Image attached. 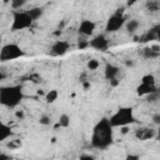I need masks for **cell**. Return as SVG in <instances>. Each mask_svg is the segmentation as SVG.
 <instances>
[{
    "mask_svg": "<svg viewBox=\"0 0 160 160\" xmlns=\"http://www.w3.org/2000/svg\"><path fill=\"white\" fill-rule=\"evenodd\" d=\"M114 126L110 124L108 118L100 119L92 128L91 132V146L99 150L108 149L114 142Z\"/></svg>",
    "mask_w": 160,
    "mask_h": 160,
    "instance_id": "obj_1",
    "label": "cell"
},
{
    "mask_svg": "<svg viewBox=\"0 0 160 160\" xmlns=\"http://www.w3.org/2000/svg\"><path fill=\"white\" fill-rule=\"evenodd\" d=\"M24 99L22 86L21 85H8L1 86L0 89V104L5 108L14 109Z\"/></svg>",
    "mask_w": 160,
    "mask_h": 160,
    "instance_id": "obj_2",
    "label": "cell"
},
{
    "mask_svg": "<svg viewBox=\"0 0 160 160\" xmlns=\"http://www.w3.org/2000/svg\"><path fill=\"white\" fill-rule=\"evenodd\" d=\"M109 121L114 128L131 125L136 121L134 115V109L131 106H121L109 118Z\"/></svg>",
    "mask_w": 160,
    "mask_h": 160,
    "instance_id": "obj_3",
    "label": "cell"
},
{
    "mask_svg": "<svg viewBox=\"0 0 160 160\" xmlns=\"http://www.w3.org/2000/svg\"><path fill=\"white\" fill-rule=\"evenodd\" d=\"M32 22H34V20L30 16L28 10L26 11H14L10 30L11 31L25 30V29H29L32 25Z\"/></svg>",
    "mask_w": 160,
    "mask_h": 160,
    "instance_id": "obj_4",
    "label": "cell"
},
{
    "mask_svg": "<svg viewBox=\"0 0 160 160\" xmlns=\"http://www.w3.org/2000/svg\"><path fill=\"white\" fill-rule=\"evenodd\" d=\"M24 55H25V52L21 49V46H19L15 42H9V44L2 45V48L0 50V61L6 62V61L16 60V59L22 58Z\"/></svg>",
    "mask_w": 160,
    "mask_h": 160,
    "instance_id": "obj_5",
    "label": "cell"
},
{
    "mask_svg": "<svg viewBox=\"0 0 160 160\" xmlns=\"http://www.w3.org/2000/svg\"><path fill=\"white\" fill-rule=\"evenodd\" d=\"M126 22V18L125 16H119L116 14H112L105 24V32H116L119 31Z\"/></svg>",
    "mask_w": 160,
    "mask_h": 160,
    "instance_id": "obj_6",
    "label": "cell"
},
{
    "mask_svg": "<svg viewBox=\"0 0 160 160\" xmlns=\"http://www.w3.org/2000/svg\"><path fill=\"white\" fill-rule=\"evenodd\" d=\"M69 49L70 44L66 40H56L50 48V54L51 56H62L69 51Z\"/></svg>",
    "mask_w": 160,
    "mask_h": 160,
    "instance_id": "obj_7",
    "label": "cell"
},
{
    "mask_svg": "<svg viewBox=\"0 0 160 160\" xmlns=\"http://www.w3.org/2000/svg\"><path fill=\"white\" fill-rule=\"evenodd\" d=\"M95 29H96V24H95L92 20L84 19V20L80 21L78 31H79V34H80L81 36H84V38H89V36H91V35L94 34Z\"/></svg>",
    "mask_w": 160,
    "mask_h": 160,
    "instance_id": "obj_8",
    "label": "cell"
},
{
    "mask_svg": "<svg viewBox=\"0 0 160 160\" xmlns=\"http://www.w3.org/2000/svg\"><path fill=\"white\" fill-rule=\"evenodd\" d=\"M89 46L95 49V50L104 51L109 48V40L104 34H99V35H96L89 40Z\"/></svg>",
    "mask_w": 160,
    "mask_h": 160,
    "instance_id": "obj_9",
    "label": "cell"
},
{
    "mask_svg": "<svg viewBox=\"0 0 160 160\" xmlns=\"http://www.w3.org/2000/svg\"><path fill=\"white\" fill-rule=\"evenodd\" d=\"M156 90H158V89H156L155 85L145 84V82H141V81H140V84H139V85L136 86V89H135L138 96H149L150 94L155 92Z\"/></svg>",
    "mask_w": 160,
    "mask_h": 160,
    "instance_id": "obj_10",
    "label": "cell"
},
{
    "mask_svg": "<svg viewBox=\"0 0 160 160\" xmlns=\"http://www.w3.org/2000/svg\"><path fill=\"white\" fill-rule=\"evenodd\" d=\"M155 135H156V130L150 129V128H141V129H138L135 132V136L141 141L154 139Z\"/></svg>",
    "mask_w": 160,
    "mask_h": 160,
    "instance_id": "obj_11",
    "label": "cell"
},
{
    "mask_svg": "<svg viewBox=\"0 0 160 160\" xmlns=\"http://www.w3.org/2000/svg\"><path fill=\"white\" fill-rule=\"evenodd\" d=\"M119 72H120V69H119V66H116L115 64L108 62V64L105 65V68H104V76H105V79H106L108 81L111 80V79L118 78Z\"/></svg>",
    "mask_w": 160,
    "mask_h": 160,
    "instance_id": "obj_12",
    "label": "cell"
},
{
    "mask_svg": "<svg viewBox=\"0 0 160 160\" xmlns=\"http://www.w3.org/2000/svg\"><path fill=\"white\" fill-rule=\"evenodd\" d=\"M10 136H11V128H10V125H8L5 122H1L0 124V142L8 140Z\"/></svg>",
    "mask_w": 160,
    "mask_h": 160,
    "instance_id": "obj_13",
    "label": "cell"
},
{
    "mask_svg": "<svg viewBox=\"0 0 160 160\" xmlns=\"http://www.w3.org/2000/svg\"><path fill=\"white\" fill-rule=\"evenodd\" d=\"M139 26H140V22L138 19H130V20H126V22H125V28H126L128 32H130V34L135 32L139 29Z\"/></svg>",
    "mask_w": 160,
    "mask_h": 160,
    "instance_id": "obj_14",
    "label": "cell"
},
{
    "mask_svg": "<svg viewBox=\"0 0 160 160\" xmlns=\"http://www.w3.org/2000/svg\"><path fill=\"white\" fill-rule=\"evenodd\" d=\"M70 124H71V119H70V116L68 114L64 112V114H61L59 116V119H58V126L66 129V128L70 126Z\"/></svg>",
    "mask_w": 160,
    "mask_h": 160,
    "instance_id": "obj_15",
    "label": "cell"
},
{
    "mask_svg": "<svg viewBox=\"0 0 160 160\" xmlns=\"http://www.w3.org/2000/svg\"><path fill=\"white\" fill-rule=\"evenodd\" d=\"M58 98H59V91H58L56 89H51V90H49V91L45 94V101H46L48 104L55 102V101L58 100Z\"/></svg>",
    "mask_w": 160,
    "mask_h": 160,
    "instance_id": "obj_16",
    "label": "cell"
},
{
    "mask_svg": "<svg viewBox=\"0 0 160 160\" xmlns=\"http://www.w3.org/2000/svg\"><path fill=\"white\" fill-rule=\"evenodd\" d=\"M29 11V14H30V16L32 18V20L34 21H36L38 19H40L41 16H42V14H44V9L41 8V6H35V8H31L30 10H28Z\"/></svg>",
    "mask_w": 160,
    "mask_h": 160,
    "instance_id": "obj_17",
    "label": "cell"
},
{
    "mask_svg": "<svg viewBox=\"0 0 160 160\" xmlns=\"http://www.w3.org/2000/svg\"><path fill=\"white\" fill-rule=\"evenodd\" d=\"M99 66H100V62H99L98 59H90V60H88V62H86V68H88L90 71L98 70Z\"/></svg>",
    "mask_w": 160,
    "mask_h": 160,
    "instance_id": "obj_18",
    "label": "cell"
},
{
    "mask_svg": "<svg viewBox=\"0 0 160 160\" xmlns=\"http://www.w3.org/2000/svg\"><path fill=\"white\" fill-rule=\"evenodd\" d=\"M141 82H145V84H151V85H155L156 82V79L152 74H145L141 76Z\"/></svg>",
    "mask_w": 160,
    "mask_h": 160,
    "instance_id": "obj_19",
    "label": "cell"
},
{
    "mask_svg": "<svg viewBox=\"0 0 160 160\" xmlns=\"http://www.w3.org/2000/svg\"><path fill=\"white\" fill-rule=\"evenodd\" d=\"M28 0H10V5L14 10H18V9H21L25 4H26Z\"/></svg>",
    "mask_w": 160,
    "mask_h": 160,
    "instance_id": "obj_20",
    "label": "cell"
},
{
    "mask_svg": "<svg viewBox=\"0 0 160 160\" xmlns=\"http://www.w3.org/2000/svg\"><path fill=\"white\" fill-rule=\"evenodd\" d=\"M50 122H51V120H50V116H48V115H41L39 118V124L42 126H48V125H50Z\"/></svg>",
    "mask_w": 160,
    "mask_h": 160,
    "instance_id": "obj_21",
    "label": "cell"
},
{
    "mask_svg": "<svg viewBox=\"0 0 160 160\" xmlns=\"http://www.w3.org/2000/svg\"><path fill=\"white\" fill-rule=\"evenodd\" d=\"M148 8L151 11H156V10H160V4H159L158 0H152V1H149L148 2Z\"/></svg>",
    "mask_w": 160,
    "mask_h": 160,
    "instance_id": "obj_22",
    "label": "cell"
},
{
    "mask_svg": "<svg viewBox=\"0 0 160 160\" xmlns=\"http://www.w3.org/2000/svg\"><path fill=\"white\" fill-rule=\"evenodd\" d=\"M88 46H89V40L79 39V42H78V48L79 49H84V48H88Z\"/></svg>",
    "mask_w": 160,
    "mask_h": 160,
    "instance_id": "obj_23",
    "label": "cell"
},
{
    "mask_svg": "<svg viewBox=\"0 0 160 160\" xmlns=\"http://www.w3.org/2000/svg\"><path fill=\"white\" fill-rule=\"evenodd\" d=\"M109 84H110V86H114V88H116V86L120 84V80H118V78H115V79H111V80H109Z\"/></svg>",
    "mask_w": 160,
    "mask_h": 160,
    "instance_id": "obj_24",
    "label": "cell"
},
{
    "mask_svg": "<svg viewBox=\"0 0 160 160\" xmlns=\"http://www.w3.org/2000/svg\"><path fill=\"white\" fill-rule=\"evenodd\" d=\"M114 14H116V15H119V16H125V8H119V9H116V11H115Z\"/></svg>",
    "mask_w": 160,
    "mask_h": 160,
    "instance_id": "obj_25",
    "label": "cell"
},
{
    "mask_svg": "<svg viewBox=\"0 0 160 160\" xmlns=\"http://www.w3.org/2000/svg\"><path fill=\"white\" fill-rule=\"evenodd\" d=\"M120 132H121L122 135L128 134V132H129V125H125V126H120Z\"/></svg>",
    "mask_w": 160,
    "mask_h": 160,
    "instance_id": "obj_26",
    "label": "cell"
},
{
    "mask_svg": "<svg viewBox=\"0 0 160 160\" xmlns=\"http://www.w3.org/2000/svg\"><path fill=\"white\" fill-rule=\"evenodd\" d=\"M152 121H154L155 124L160 125V114H155V115L152 116Z\"/></svg>",
    "mask_w": 160,
    "mask_h": 160,
    "instance_id": "obj_27",
    "label": "cell"
},
{
    "mask_svg": "<svg viewBox=\"0 0 160 160\" xmlns=\"http://www.w3.org/2000/svg\"><path fill=\"white\" fill-rule=\"evenodd\" d=\"M84 159H88V160H92L94 156L90 155V154H85V155H80V160H84Z\"/></svg>",
    "mask_w": 160,
    "mask_h": 160,
    "instance_id": "obj_28",
    "label": "cell"
},
{
    "mask_svg": "<svg viewBox=\"0 0 160 160\" xmlns=\"http://www.w3.org/2000/svg\"><path fill=\"white\" fill-rule=\"evenodd\" d=\"M126 159H128V160H138V159H140V156H139V155L129 154V155H126Z\"/></svg>",
    "mask_w": 160,
    "mask_h": 160,
    "instance_id": "obj_29",
    "label": "cell"
},
{
    "mask_svg": "<svg viewBox=\"0 0 160 160\" xmlns=\"http://www.w3.org/2000/svg\"><path fill=\"white\" fill-rule=\"evenodd\" d=\"M15 116H16V118H19V119H22V118H24V112H22L21 110H20V111H19V110H16V111H15Z\"/></svg>",
    "mask_w": 160,
    "mask_h": 160,
    "instance_id": "obj_30",
    "label": "cell"
},
{
    "mask_svg": "<svg viewBox=\"0 0 160 160\" xmlns=\"http://www.w3.org/2000/svg\"><path fill=\"white\" fill-rule=\"evenodd\" d=\"M90 86H91V84H90L89 81H84V82H82V88H84V90H88Z\"/></svg>",
    "mask_w": 160,
    "mask_h": 160,
    "instance_id": "obj_31",
    "label": "cell"
},
{
    "mask_svg": "<svg viewBox=\"0 0 160 160\" xmlns=\"http://www.w3.org/2000/svg\"><path fill=\"white\" fill-rule=\"evenodd\" d=\"M155 139L160 141V125H159V128L156 129V135H155Z\"/></svg>",
    "mask_w": 160,
    "mask_h": 160,
    "instance_id": "obj_32",
    "label": "cell"
},
{
    "mask_svg": "<svg viewBox=\"0 0 160 160\" xmlns=\"http://www.w3.org/2000/svg\"><path fill=\"white\" fill-rule=\"evenodd\" d=\"M125 65H126V66H128V68H129V66H130V68H131V66H132V65H134V62H132V61H129V60H128V61H125Z\"/></svg>",
    "mask_w": 160,
    "mask_h": 160,
    "instance_id": "obj_33",
    "label": "cell"
},
{
    "mask_svg": "<svg viewBox=\"0 0 160 160\" xmlns=\"http://www.w3.org/2000/svg\"><path fill=\"white\" fill-rule=\"evenodd\" d=\"M136 1H138V0H128V5H129V6H131V5H134Z\"/></svg>",
    "mask_w": 160,
    "mask_h": 160,
    "instance_id": "obj_34",
    "label": "cell"
},
{
    "mask_svg": "<svg viewBox=\"0 0 160 160\" xmlns=\"http://www.w3.org/2000/svg\"><path fill=\"white\" fill-rule=\"evenodd\" d=\"M156 40H159V42H160V30H159V32H158V38H156Z\"/></svg>",
    "mask_w": 160,
    "mask_h": 160,
    "instance_id": "obj_35",
    "label": "cell"
}]
</instances>
